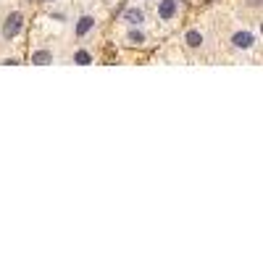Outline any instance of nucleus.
<instances>
[{
  "label": "nucleus",
  "instance_id": "7ed1b4c3",
  "mask_svg": "<svg viewBox=\"0 0 263 263\" xmlns=\"http://www.w3.org/2000/svg\"><path fill=\"white\" fill-rule=\"evenodd\" d=\"M231 42H234V48H250V45H253V34L250 32H237L234 37H231Z\"/></svg>",
  "mask_w": 263,
  "mask_h": 263
},
{
  "label": "nucleus",
  "instance_id": "9d476101",
  "mask_svg": "<svg viewBox=\"0 0 263 263\" xmlns=\"http://www.w3.org/2000/svg\"><path fill=\"white\" fill-rule=\"evenodd\" d=\"M261 34H263V21H261Z\"/></svg>",
  "mask_w": 263,
  "mask_h": 263
},
{
  "label": "nucleus",
  "instance_id": "423d86ee",
  "mask_svg": "<svg viewBox=\"0 0 263 263\" xmlns=\"http://www.w3.org/2000/svg\"><path fill=\"white\" fill-rule=\"evenodd\" d=\"M92 24H95V21H92V16H82L79 19V24H76V34H87L90 32V29H92Z\"/></svg>",
  "mask_w": 263,
  "mask_h": 263
},
{
  "label": "nucleus",
  "instance_id": "0eeeda50",
  "mask_svg": "<svg viewBox=\"0 0 263 263\" xmlns=\"http://www.w3.org/2000/svg\"><path fill=\"white\" fill-rule=\"evenodd\" d=\"M184 40H187L190 48H200V45H203V34L192 29V32H187V37H184Z\"/></svg>",
  "mask_w": 263,
  "mask_h": 263
},
{
  "label": "nucleus",
  "instance_id": "6e6552de",
  "mask_svg": "<svg viewBox=\"0 0 263 263\" xmlns=\"http://www.w3.org/2000/svg\"><path fill=\"white\" fill-rule=\"evenodd\" d=\"M74 61H76V64H82V66H87V64H92V56H90L87 50H79V53L74 56Z\"/></svg>",
  "mask_w": 263,
  "mask_h": 263
},
{
  "label": "nucleus",
  "instance_id": "39448f33",
  "mask_svg": "<svg viewBox=\"0 0 263 263\" xmlns=\"http://www.w3.org/2000/svg\"><path fill=\"white\" fill-rule=\"evenodd\" d=\"M145 19V13L140 8H129V11H124V21H129V24H140V21Z\"/></svg>",
  "mask_w": 263,
  "mask_h": 263
},
{
  "label": "nucleus",
  "instance_id": "f03ea898",
  "mask_svg": "<svg viewBox=\"0 0 263 263\" xmlns=\"http://www.w3.org/2000/svg\"><path fill=\"white\" fill-rule=\"evenodd\" d=\"M174 13H176V0H161V5H158V16L168 21V19H174Z\"/></svg>",
  "mask_w": 263,
  "mask_h": 263
},
{
  "label": "nucleus",
  "instance_id": "1a4fd4ad",
  "mask_svg": "<svg viewBox=\"0 0 263 263\" xmlns=\"http://www.w3.org/2000/svg\"><path fill=\"white\" fill-rule=\"evenodd\" d=\"M127 40H129L132 45H140V42H145V34H142V32H129Z\"/></svg>",
  "mask_w": 263,
  "mask_h": 263
},
{
  "label": "nucleus",
  "instance_id": "f257e3e1",
  "mask_svg": "<svg viewBox=\"0 0 263 263\" xmlns=\"http://www.w3.org/2000/svg\"><path fill=\"white\" fill-rule=\"evenodd\" d=\"M21 24H24V19H21V13H11L8 19H5V24H3V37H16L21 32Z\"/></svg>",
  "mask_w": 263,
  "mask_h": 263
},
{
  "label": "nucleus",
  "instance_id": "20e7f679",
  "mask_svg": "<svg viewBox=\"0 0 263 263\" xmlns=\"http://www.w3.org/2000/svg\"><path fill=\"white\" fill-rule=\"evenodd\" d=\"M32 64H37V66L53 64V53H50V50H37V53H32Z\"/></svg>",
  "mask_w": 263,
  "mask_h": 263
}]
</instances>
